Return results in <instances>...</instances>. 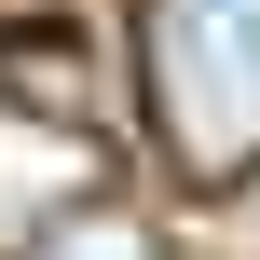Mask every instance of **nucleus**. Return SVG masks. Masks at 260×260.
<instances>
[{
	"mask_svg": "<svg viewBox=\"0 0 260 260\" xmlns=\"http://www.w3.org/2000/svg\"><path fill=\"white\" fill-rule=\"evenodd\" d=\"M137 82L192 178L260 165V0H137Z\"/></svg>",
	"mask_w": 260,
	"mask_h": 260,
	"instance_id": "1",
	"label": "nucleus"
},
{
	"mask_svg": "<svg viewBox=\"0 0 260 260\" xmlns=\"http://www.w3.org/2000/svg\"><path fill=\"white\" fill-rule=\"evenodd\" d=\"M27 260H151V233L137 219H69V233H41Z\"/></svg>",
	"mask_w": 260,
	"mask_h": 260,
	"instance_id": "2",
	"label": "nucleus"
}]
</instances>
